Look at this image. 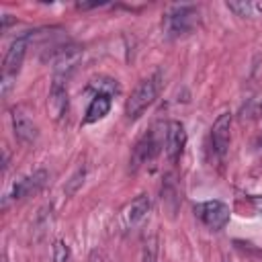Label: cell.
Segmentation results:
<instances>
[{
  "label": "cell",
  "instance_id": "cell-1",
  "mask_svg": "<svg viewBox=\"0 0 262 262\" xmlns=\"http://www.w3.org/2000/svg\"><path fill=\"white\" fill-rule=\"evenodd\" d=\"M33 41V33L27 31L23 33L20 37H16L6 55H4V63H2V78H0V90H2V96L6 98L16 82V76L23 68V61H25V55H27V49H29V43Z\"/></svg>",
  "mask_w": 262,
  "mask_h": 262
},
{
  "label": "cell",
  "instance_id": "cell-2",
  "mask_svg": "<svg viewBox=\"0 0 262 262\" xmlns=\"http://www.w3.org/2000/svg\"><path fill=\"white\" fill-rule=\"evenodd\" d=\"M199 8L194 4H174L164 12V33L168 37H182L199 25Z\"/></svg>",
  "mask_w": 262,
  "mask_h": 262
},
{
  "label": "cell",
  "instance_id": "cell-3",
  "mask_svg": "<svg viewBox=\"0 0 262 262\" xmlns=\"http://www.w3.org/2000/svg\"><path fill=\"white\" fill-rule=\"evenodd\" d=\"M160 78H162L160 72H156L154 76L143 78L135 86V90L131 92V96L125 102V115H127V119L141 117L143 111H147L154 104V100L158 98V92H160Z\"/></svg>",
  "mask_w": 262,
  "mask_h": 262
},
{
  "label": "cell",
  "instance_id": "cell-4",
  "mask_svg": "<svg viewBox=\"0 0 262 262\" xmlns=\"http://www.w3.org/2000/svg\"><path fill=\"white\" fill-rule=\"evenodd\" d=\"M194 215L201 219L203 225H207L213 231H219L229 223L231 213L223 201H205L194 205Z\"/></svg>",
  "mask_w": 262,
  "mask_h": 262
},
{
  "label": "cell",
  "instance_id": "cell-5",
  "mask_svg": "<svg viewBox=\"0 0 262 262\" xmlns=\"http://www.w3.org/2000/svg\"><path fill=\"white\" fill-rule=\"evenodd\" d=\"M10 121H12V131H14V137L25 143V145H31L37 141L39 137V129H37V123L35 119L31 117V113L27 111V106L18 104L10 111Z\"/></svg>",
  "mask_w": 262,
  "mask_h": 262
},
{
  "label": "cell",
  "instance_id": "cell-6",
  "mask_svg": "<svg viewBox=\"0 0 262 262\" xmlns=\"http://www.w3.org/2000/svg\"><path fill=\"white\" fill-rule=\"evenodd\" d=\"M47 178H49V172H47V170H43V168H41V170H35V172H31L29 176L16 180V182L12 184V188H10V192L6 194V199L23 201V199H27V196L39 192V190L47 184Z\"/></svg>",
  "mask_w": 262,
  "mask_h": 262
},
{
  "label": "cell",
  "instance_id": "cell-7",
  "mask_svg": "<svg viewBox=\"0 0 262 262\" xmlns=\"http://www.w3.org/2000/svg\"><path fill=\"white\" fill-rule=\"evenodd\" d=\"M229 141H231V113H221L211 127V145H213V154L219 160L225 158L229 149Z\"/></svg>",
  "mask_w": 262,
  "mask_h": 262
},
{
  "label": "cell",
  "instance_id": "cell-8",
  "mask_svg": "<svg viewBox=\"0 0 262 262\" xmlns=\"http://www.w3.org/2000/svg\"><path fill=\"white\" fill-rule=\"evenodd\" d=\"M82 57V49L76 45H63L57 49V53L53 55V78L57 80H68L70 74L76 70L78 61Z\"/></svg>",
  "mask_w": 262,
  "mask_h": 262
},
{
  "label": "cell",
  "instance_id": "cell-9",
  "mask_svg": "<svg viewBox=\"0 0 262 262\" xmlns=\"http://www.w3.org/2000/svg\"><path fill=\"white\" fill-rule=\"evenodd\" d=\"M184 145H186V129L180 121H168L166 125V137H164V151H166V158L176 164L184 151Z\"/></svg>",
  "mask_w": 262,
  "mask_h": 262
},
{
  "label": "cell",
  "instance_id": "cell-10",
  "mask_svg": "<svg viewBox=\"0 0 262 262\" xmlns=\"http://www.w3.org/2000/svg\"><path fill=\"white\" fill-rule=\"evenodd\" d=\"M158 147H160V141H158L156 129H149L147 133H143L137 139L135 147H133V154H131V170H137L143 164L151 162L158 156Z\"/></svg>",
  "mask_w": 262,
  "mask_h": 262
},
{
  "label": "cell",
  "instance_id": "cell-11",
  "mask_svg": "<svg viewBox=\"0 0 262 262\" xmlns=\"http://www.w3.org/2000/svg\"><path fill=\"white\" fill-rule=\"evenodd\" d=\"M149 209H151V199H149L147 194L135 196V199L123 209V213H121V223H123V227H125V229H133L135 225H139V223L147 217Z\"/></svg>",
  "mask_w": 262,
  "mask_h": 262
},
{
  "label": "cell",
  "instance_id": "cell-12",
  "mask_svg": "<svg viewBox=\"0 0 262 262\" xmlns=\"http://www.w3.org/2000/svg\"><path fill=\"white\" fill-rule=\"evenodd\" d=\"M47 108L51 113V117L55 121H59L66 111H68V88L63 80L53 78L51 80V88H49V96H47Z\"/></svg>",
  "mask_w": 262,
  "mask_h": 262
},
{
  "label": "cell",
  "instance_id": "cell-13",
  "mask_svg": "<svg viewBox=\"0 0 262 262\" xmlns=\"http://www.w3.org/2000/svg\"><path fill=\"white\" fill-rule=\"evenodd\" d=\"M111 104H113V98L106 96V94H94V98L90 100L88 108H86V115H84V125H92L100 119H104L111 111Z\"/></svg>",
  "mask_w": 262,
  "mask_h": 262
},
{
  "label": "cell",
  "instance_id": "cell-14",
  "mask_svg": "<svg viewBox=\"0 0 262 262\" xmlns=\"http://www.w3.org/2000/svg\"><path fill=\"white\" fill-rule=\"evenodd\" d=\"M231 12L244 18H258L262 16V2H252V0H239V2H227L225 4Z\"/></svg>",
  "mask_w": 262,
  "mask_h": 262
},
{
  "label": "cell",
  "instance_id": "cell-15",
  "mask_svg": "<svg viewBox=\"0 0 262 262\" xmlns=\"http://www.w3.org/2000/svg\"><path fill=\"white\" fill-rule=\"evenodd\" d=\"M88 88L90 90H96V94H106V96H115V94H119V84H117V80H113V78H108V76H98V78H94L90 84H88Z\"/></svg>",
  "mask_w": 262,
  "mask_h": 262
},
{
  "label": "cell",
  "instance_id": "cell-16",
  "mask_svg": "<svg viewBox=\"0 0 262 262\" xmlns=\"http://www.w3.org/2000/svg\"><path fill=\"white\" fill-rule=\"evenodd\" d=\"M258 117H262V96H254L242 106V119H258Z\"/></svg>",
  "mask_w": 262,
  "mask_h": 262
},
{
  "label": "cell",
  "instance_id": "cell-17",
  "mask_svg": "<svg viewBox=\"0 0 262 262\" xmlns=\"http://www.w3.org/2000/svg\"><path fill=\"white\" fill-rule=\"evenodd\" d=\"M70 260V248L63 239L53 242V262H68Z\"/></svg>",
  "mask_w": 262,
  "mask_h": 262
},
{
  "label": "cell",
  "instance_id": "cell-18",
  "mask_svg": "<svg viewBox=\"0 0 262 262\" xmlns=\"http://www.w3.org/2000/svg\"><path fill=\"white\" fill-rule=\"evenodd\" d=\"M84 176H86V168H78V170H76V174L70 178V182H68V186H66V194H74V192L82 186Z\"/></svg>",
  "mask_w": 262,
  "mask_h": 262
},
{
  "label": "cell",
  "instance_id": "cell-19",
  "mask_svg": "<svg viewBox=\"0 0 262 262\" xmlns=\"http://www.w3.org/2000/svg\"><path fill=\"white\" fill-rule=\"evenodd\" d=\"M246 201H248V205H250L252 213H254V215H258V217H262V194L246 196Z\"/></svg>",
  "mask_w": 262,
  "mask_h": 262
},
{
  "label": "cell",
  "instance_id": "cell-20",
  "mask_svg": "<svg viewBox=\"0 0 262 262\" xmlns=\"http://www.w3.org/2000/svg\"><path fill=\"white\" fill-rule=\"evenodd\" d=\"M10 23H12V18H10V16H8V14H4V16H2V29H4V31H6V29H8V25H10Z\"/></svg>",
  "mask_w": 262,
  "mask_h": 262
},
{
  "label": "cell",
  "instance_id": "cell-21",
  "mask_svg": "<svg viewBox=\"0 0 262 262\" xmlns=\"http://www.w3.org/2000/svg\"><path fill=\"white\" fill-rule=\"evenodd\" d=\"M254 147H256V149H262V133L256 137V145H254Z\"/></svg>",
  "mask_w": 262,
  "mask_h": 262
}]
</instances>
